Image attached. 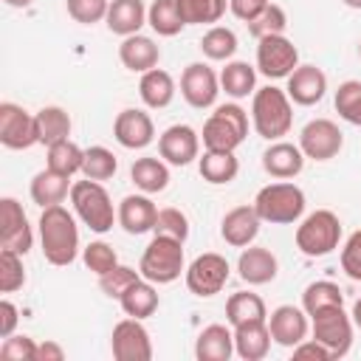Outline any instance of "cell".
Masks as SVG:
<instances>
[{
    "mask_svg": "<svg viewBox=\"0 0 361 361\" xmlns=\"http://www.w3.org/2000/svg\"><path fill=\"white\" fill-rule=\"evenodd\" d=\"M293 358H299V361H333V355L327 353V347L324 344H319L316 338H305V341H299L296 347H293Z\"/></svg>",
    "mask_w": 361,
    "mask_h": 361,
    "instance_id": "51",
    "label": "cell"
},
{
    "mask_svg": "<svg viewBox=\"0 0 361 361\" xmlns=\"http://www.w3.org/2000/svg\"><path fill=\"white\" fill-rule=\"evenodd\" d=\"M299 68V48L285 37H262L257 39V71L268 79H288Z\"/></svg>",
    "mask_w": 361,
    "mask_h": 361,
    "instance_id": "9",
    "label": "cell"
},
{
    "mask_svg": "<svg viewBox=\"0 0 361 361\" xmlns=\"http://www.w3.org/2000/svg\"><path fill=\"white\" fill-rule=\"evenodd\" d=\"M341 271H344L350 279L361 282V228L353 231V234L347 237L344 248H341Z\"/></svg>",
    "mask_w": 361,
    "mask_h": 361,
    "instance_id": "50",
    "label": "cell"
},
{
    "mask_svg": "<svg viewBox=\"0 0 361 361\" xmlns=\"http://www.w3.org/2000/svg\"><path fill=\"white\" fill-rule=\"evenodd\" d=\"M68 14L82 23V25H93V23H102L107 17V8H110V0H68Z\"/></svg>",
    "mask_w": 361,
    "mask_h": 361,
    "instance_id": "48",
    "label": "cell"
},
{
    "mask_svg": "<svg viewBox=\"0 0 361 361\" xmlns=\"http://www.w3.org/2000/svg\"><path fill=\"white\" fill-rule=\"evenodd\" d=\"M271 330L268 322H251L234 327V353L243 361H262L271 350Z\"/></svg>",
    "mask_w": 361,
    "mask_h": 361,
    "instance_id": "26",
    "label": "cell"
},
{
    "mask_svg": "<svg viewBox=\"0 0 361 361\" xmlns=\"http://www.w3.org/2000/svg\"><path fill=\"white\" fill-rule=\"evenodd\" d=\"M31 245H34V231L23 206L14 197H3L0 200V248H11L25 257Z\"/></svg>",
    "mask_w": 361,
    "mask_h": 361,
    "instance_id": "15",
    "label": "cell"
},
{
    "mask_svg": "<svg viewBox=\"0 0 361 361\" xmlns=\"http://www.w3.org/2000/svg\"><path fill=\"white\" fill-rule=\"evenodd\" d=\"M71 203L76 217L96 234H107L118 220V209H113V200L102 186V180H90V178L76 180L71 186Z\"/></svg>",
    "mask_w": 361,
    "mask_h": 361,
    "instance_id": "3",
    "label": "cell"
},
{
    "mask_svg": "<svg viewBox=\"0 0 361 361\" xmlns=\"http://www.w3.org/2000/svg\"><path fill=\"white\" fill-rule=\"evenodd\" d=\"M6 6H11V8H25V6H31L34 0H3Z\"/></svg>",
    "mask_w": 361,
    "mask_h": 361,
    "instance_id": "56",
    "label": "cell"
},
{
    "mask_svg": "<svg viewBox=\"0 0 361 361\" xmlns=\"http://www.w3.org/2000/svg\"><path fill=\"white\" fill-rule=\"evenodd\" d=\"M338 240L341 220L330 209H316L296 226V248L305 257H327L338 248Z\"/></svg>",
    "mask_w": 361,
    "mask_h": 361,
    "instance_id": "7",
    "label": "cell"
},
{
    "mask_svg": "<svg viewBox=\"0 0 361 361\" xmlns=\"http://www.w3.org/2000/svg\"><path fill=\"white\" fill-rule=\"evenodd\" d=\"M285 93L290 96L293 104L299 107H310V104H319L327 93V76L322 68L316 65H299L290 76H288V87Z\"/></svg>",
    "mask_w": 361,
    "mask_h": 361,
    "instance_id": "20",
    "label": "cell"
},
{
    "mask_svg": "<svg viewBox=\"0 0 361 361\" xmlns=\"http://www.w3.org/2000/svg\"><path fill=\"white\" fill-rule=\"evenodd\" d=\"M231 355H234V327L209 324L200 330V336L195 341L197 361H228Z\"/></svg>",
    "mask_w": 361,
    "mask_h": 361,
    "instance_id": "25",
    "label": "cell"
},
{
    "mask_svg": "<svg viewBox=\"0 0 361 361\" xmlns=\"http://www.w3.org/2000/svg\"><path fill=\"white\" fill-rule=\"evenodd\" d=\"M200 51L212 62H228L237 54V34L226 25H212L200 37Z\"/></svg>",
    "mask_w": 361,
    "mask_h": 361,
    "instance_id": "38",
    "label": "cell"
},
{
    "mask_svg": "<svg viewBox=\"0 0 361 361\" xmlns=\"http://www.w3.org/2000/svg\"><path fill=\"white\" fill-rule=\"evenodd\" d=\"M220 90L231 99H245L254 96L257 90V71L254 65L243 62V59H228L226 68L220 71Z\"/></svg>",
    "mask_w": 361,
    "mask_h": 361,
    "instance_id": "31",
    "label": "cell"
},
{
    "mask_svg": "<svg viewBox=\"0 0 361 361\" xmlns=\"http://www.w3.org/2000/svg\"><path fill=\"white\" fill-rule=\"evenodd\" d=\"M268 3H271V0H228V8H231V14H234L237 20L251 23Z\"/></svg>",
    "mask_w": 361,
    "mask_h": 361,
    "instance_id": "52",
    "label": "cell"
},
{
    "mask_svg": "<svg viewBox=\"0 0 361 361\" xmlns=\"http://www.w3.org/2000/svg\"><path fill=\"white\" fill-rule=\"evenodd\" d=\"M226 322L231 327L251 324V322H268V310H265L262 296L259 293H251V290L231 293L228 302H226Z\"/></svg>",
    "mask_w": 361,
    "mask_h": 361,
    "instance_id": "34",
    "label": "cell"
},
{
    "mask_svg": "<svg viewBox=\"0 0 361 361\" xmlns=\"http://www.w3.org/2000/svg\"><path fill=\"white\" fill-rule=\"evenodd\" d=\"M25 285V268H23V254L11 248H0V290L14 293Z\"/></svg>",
    "mask_w": 361,
    "mask_h": 361,
    "instance_id": "44",
    "label": "cell"
},
{
    "mask_svg": "<svg viewBox=\"0 0 361 361\" xmlns=\"http://www.w3.org/2000/svg\"><path fill=\"white\" fill-rule=\"evenodd\" d=\"M82 259H85L87 271H93L96 276H102V274H107V271H113L118 265V257H116L113 245H107L104 240H93L90 245H85Z\"/></svg>",
    "mask_w": 361,
    "mask_h": 361,
    "instance_id": "47",
    "label": "cell"
},
{
    "mask_svg": "<svg viewBox=\"0 0 361 361\" xmlns=\"http://www.w3.org/2000/svg\"><path fill=\"white\" fill-rule=\"evenodd\" d=\"M0 144L6 149H28L39 144L37 116H31L14 102H3L0 104Z\"/></svg>",
    "mask_w": 361,
    "mask_h": 361,
    "instance_id": "11",
    "label": "cell"
},
{
    "mask_svg": "<svg viewBox=\"0 0 361 361\" xmlns=\"http://www.w3.org/2000/svg\"><path fill=\"white\" fill-rule=\"evenodd\" d=\"M245 25H248L251 37H257V39H262V37H274V34H285V28H288V14H285L282 6L268 3V6H265L251 23H245Z\"/></svg>",
    "mask_w": 361,
    "mask_h": 361,
    "instance_id": "42",
    "label": "cell"
},
{
    "mask_svg": "<svg viewBox=\"0 0 361 361\" xmlns=\"http://www.w3.org/2000/svg\"><path fill=\"white\" fill-rule=\"evenodd\" d=\"M268 330H271V338H274L279 347H290V350H293L299 341L307 338L310 322H307L305 307L279 305V307H274L271 316H268Z\"/></svg>",
    "mask_w": 361,
    "mask_h": 361,
    "instance_id": "17",
    "label": "cell"
},
{
    "mask_svg": "<svg viewBox=\"0 0 361 361\" xmlns=\"http://www.w3.org/2000/svg\"><path fill=\"white\" fill-rule=\"evenodd\" d=\"M353 316L344 310V305H333L324 307L319 313L310 316V333L319 344L327 347V353L333 358H341L350 353L353 347Z\"/></svg>",
    "mask_w": 361,
    "mask_h": 361,
    "instance_id": "8",
    "label": "cell"
},
{
    "mask_svg": "<svg viewBox=\"0 0 361 361\" xmlns=\"http://www.w3.org/2000/svg\"><path fill=\"white\" fill-rule=\"evenodd\" d=\"M71 186H73L71 178H65V175H59V172L45 166L42 172H37L31 178V200L37 206H42V209L56 206V203H62L71 195Z\"/></svg>",
    "mask_w": 361,
    "mask_h": 361,
    "instance_id": "29",
    "label": "cell"
},
{
    "mask_svg": "<svg viewBox=\"0 0 361 361\" xmlns=\"http://www.w3.org/2000/svg\"><path fill=\"white\" fill-rule=\"evenodd\" d=\"M118 169L116 155L107 147H87L85 149V164H82V175L90 180H107L113 178Z\"/></svg>",
    "mask_w": 361,
    "mask_h": 361,
    "instance_id": "43",
    "label": "cell"
},
{
    "mask_svg": "<svg viewBox=\"0 0 361 361\" xmlns=\"http://www.w3.org/2000/svg\"><path fill=\"white\" fill-rule=\"evenodd\" d=\"M110 350L116 361H149L152 358V338L147 333V327L141 324V319H121L113 327L110 336Z\"/></svg>",
    "mask_w": 361,
    "mask_h": 361,
    "instance_id": "13",
    "label": "cell"
},
{
    "mask_svg": "<svg viewBox=\"0 0 361 361\" xmlns=\"http://www.w3.org/2000/svg\"><path fill=\"white\" fill-rule=\"evenodd\" d=\"M17 319H20L17 305L8 302V299H3V302H0V338L14 336V330H17Z\"/></svg>",
    "mask_w": 361,
    "mask_h": 361,
    "instance_id": "53",
    "label": "cell"
},
{
    "mask_svg": "<svg viewBox=\"0 0 361 361\" xmlns=\"http://www.w3.org/2000/svg\"><path fill=\"white\" fill-rule=\"evenodd\" d=\"M333 305H344V290L330 279H316L302 293V307L307 316H313L324 307H333Z\"/></svg>",
    "mask_w": 361,
    "mask_h": 361,
    "instance_id": "39",
    "label": "cell"
},
{
    "mask_svg": "<svg viewBox=\"0 0 361 361\" xmlns=\"http://www.w3.org/2000/svg\"><path fill=\"white\" fill-rule=\"evenodd\" d=\"M155 217H158V206L152 203L149 195H127L118 203V226L127 234H147L155 228Z\"/></svg>",
    "mask_w": 361,
    "mask_h": 361,
    "instance_id": "22",
    "label": "cell"
},
{
    "mask_svg": "<svg viewBox=\"0 0 361 361\" xmlns=\"http://www.w3.org/2000/svg\"><path fill=\"white\" fill-rule=\"evenodd\" d=\"M147 25L158 37L180 34V28L186 25V20L180 14V3L178 0H152V6L147 8Z\"/></svg>",
    "mask_w": 361,
    "mask_h": 361,
    "instance_id": "36",
    "label": "cell"
},
{
    "mask_svg": "<svg viewBox=\"0 0 361 361\" xmlns=\"http://www.w3.org/2000/svg\"><path fill=\"white\" fill-rule=\"evenodd\" d=\"M237 271H240V279L248 282V285H268V282L276 279L279 262H276V257L268 248L245 245L240 259H237Z\"/></svg>",
    "mask_w": 361,
    "mask_h": 361,
    "instance_id": "23",
    "label": "cell"
},
{
    "mask_svg": "<svg viewBox=\"0 0 361 361\" xmlns=\"http://www.w3.org/2000/svg\"><path fill=\"white\" fill-rule=\"evenodd\" d=\"M82 164H85V149L79 144H73L71 138H62L56 144L48 147V169L65 175V178H73L76 172H82Z\"/></svg>",
    "mask_w": 361,
    "mask_h": 361,
    "instance_id": "37",
    "label": "cell"
},
{
    "mask_svg": "<svg viewBox=\"0 0 361 361\" xmlns=\"http://www.w3.org/2000/svg\"><path fill=\"white\" fill-rule=\"evenodd\" d=\"M138 93H141V102H144L147 107H152V110L169 107L172 99H175V79H172L164 68H152V71L141 73Z\"/></svg>",
    "mask_w": 361,
    "mask_h": 361,
    "instance_id": "30",
    "label": "cell"
},
{
    "mask_svg": "<svg viewBox=\"0 0 361 361\" xmlns=\"http://www.w3.org/2000/svg\"><path fill=\"white\" fill-rule=\"evenodd\" d=\"M350 316H353V324L361 330V296L353 302V310H350Z\"/></svg>",
    "mask_w": 361,
    "mask_h": 361,
    "instance_id": "55",
    "label": "cell"
},
{
    "mask_svg": "<svg viewBox=\"0 0 361 361\" xmlns=\"http://www.w3.org/2000/svg\"><path fill=\"white\" fill-rule=\"evenodd\" d=\"M358 56H361V39H358Z\"/></svg>",
    "mask_w": 361,
    "mask_h": 361,
    "instance_id": "58",
    "label": "cell"
},
{
    "mask_svg": "<svg viewBox=\"0 0 361 361\" xmlns=\"http://www.w3.org/2000/svg\"><path fill=\"white\" fill-rule=\"evenodd\" d=\"M138 279H141V271H135V268H130V265H116L113 271H107V274L99 276V288H102L104 296L121 299V293H124L133 282H138Z\"/></svg>",
    "mask_w": 361,
    "mask_h": 361,
    "instance_id": "46",
    "label": "cell"
},
{
    "mask_svg": "<svg viewBox=\"0 0 361 361\" xmlns=\"http://www.w3.org/2000/svg\"><path fill=\"white\" fill-rule=\"evenodd\" d=\"M302 166H305V152L299 149V144L279 138V141H271V147L262 152V169L276 180L296 178Z\"/></svg>",
    "mask_w": 361,
    "mask_h": 361,
    "instance_id": "21",
    "label": "cell"
},
{
    "mask_svg": "<svg viewBox=\"0 0 361 361\" xmlns=\"http://www.w3.org/2000/svg\"><path fill=\"white\" fill-rule=\"evenodd\" d=\"M65 358V350L56 344V341H42L37 344V361H62Z\"/></svg>",
    "mask_w": 361,
    "mask_h": 361,
    "instance_id": "54",
    "label": "cell"
},
{
    "mask_svg": "<svg viewBox=\"0 0 361 361\" xmlns=\"http://www.w3.org/2000/svg\"><path fill=\"white\" fill-rule=\"evenodd\" d=\"M138 271H141L144 279H149L155 285L175 282L186 271V265H183V243L175 240V237L155 234L149 240V245L144 248V254H141Z\"/></svg>",
    "mask_w": 361,
    "mask_h": 361,
    "instance_id": "6",
    "label": "cell"
},
{
    "mask_svg": "<svg viewBox=\"0 0 361 361\" xmlns=\"http://www.w3.org/2000/svg\"><path fill=\"white\" fill-rule=\"evenodd\" d=\"M344 6H350V8H361V0H344Z\"/></svg>",
    "mask_w": 361,
    "mask_h": 361,
    "instance_id": "57",
    "label": "cell"
},
{
    "mask_svg": "<svg viewBox=\"0 0 361 361\" xmlns=\"http://www.w3.org/2000/svg\"><path fill=\"white\" fill-rule=\"evenodd\" d=\"M158 152L172 166H186L200 155V135L189 124H172L158 135Z\"/></svg>",
    "mask_w": 361,
    "mask_h": 361,
    "instance_id": "16",
    "label": "cell"
},
{
    "mask_svg": "<svg viewBox=\"0 0 361 361\" xmlns=\"http://www.w3.org/2000/svg\"><path fill=\"white\" fill-rule=\"evenodd\" d=\"M0 355L6 361H37V344L31 336H8L0 344Z\"/></svg>",
    "mask_w": 361,
    "mask_h": 361,
    "instance_id": "49",
    "label": "cell"
},
{
    "mask_svg": "<svg viewBox=\"0 0 361 361\" xmlns=\"http://www.w3.org/2000/svg\"><path fill=\"white\" fill-rule=\"evenodd\" d=\"M186 25H212L226 14V0H178Z\"/></svg>",
    "mask_w": 361,
    "mask_h": 361,
    "instance_id": "41",
    "label": "cell"
},
{
    "mask_svg": "<svg viewBox=\"0 0 361 361\" xmlns=\"http://www.w3.org/2000/svg\"><path fill=\"white\" fill-rule=\"evenodd\" d=\"M248 135V113L234 104V102H226V104H217L214 113L206 118L203 124V147L206 149H226V152H234Z\"/></svg>",
    "mask_w": 361,
    "mask_h": 361,
    "instance_id": "5",
    "label": "cell"
},
{
    "mask_svg": "<svg viewBox=\"0 0 361 361\" xmlns=\"http://www.w3.org/2000/svg\"><path fill=\"white\" fill-rule=\"evenodd\" d=\"M34 116H37L39 144L51 147V144H56V141H62V138L71 135L73 121H71L68 110H62V107H56V104H45V107H39Z\"/></svg>",
    "mask_w": 361,
    "mask_h": 361,
    "instance_id": "35",
    "label": "cell"
},
{
    "mask_svg": "<svg viewBox=\"0 0 361 361\" xmlns=\"http://www.w3.org/2000/svg\"><path fill=\"white\" fill-rule=\"evenodd\" d=\"M152 234H164V237H175V240H180V243H186V237H189V220H186V214H183L180 209H175V206L158 209Z\"/></svg>",
    "mask_w": 361,
    "mask_h": 361,
    "instance_id": "45",
    "label": "cell"
},
{
    "mask_svg": "<svg viewBox=\"0 0 361 361\" xmlns=\"http://www.w3.org/2000/svg\"><path fill=\"white\" fill-rule=\"evenodd\" d=\"M333 104H336V113H338L347 124L361 127V82H358V79L341 82L338 90H336Z\"/></svg>",
    "mask_w": 361,
    "mask_h": 361,
    "instance_id": "40",
    "label": "cell"
},
{
    "mask_svg": "<svg viewBox=\"0 0 361 361\" xmlns=\"http://www.w3.org/2000/svg\"><path fill=\"white\" fill-rule=\"evenodd\" d=\"M251 124L259 138L279 141L293 127V102L282 87H257L251 96Z\"/></svg>",
    "mask_w": 361,
    "mask_h": 361,
    "instance_id": "2",
    "label": "cell"
},
{
    "mask_svg": "<svg viewBox=\"0 0 361 361\" xmlns=\"http://www.w3.org/2000/svg\"><path fill=\"white\" fill-rule=\"evenodd\" d=\"M197 169H200V178L214 183V186H223V183H231L240 172V161L234 152H226V149H206L203 158H197Z\"/></svg>",
    "mask_w": 361,
    "mask_h": 361,
    "instance_id": "32",
    "label": "cell"
},
{
    "mask_svg": "<svg viewBox=\"0 0 361 361\" xmlns=\"http://www.w3.org/2000/svg\"><path fill=\"white\" fill-rule=\"evenodd\" d=\"M305 192L290 183V180H276L268 183L257 192L254 197V209L259 214L262 223H274V226H288L296 223L305 214Z\"/></svg>",
    "mask_w": 361,
    "mask_h": 361,
    "instance_id": "4",
    "label": "cell"
},
{
    "mask_svg": "<svg viewBox=\"0 0 361 361\" xmlns=\"http://www.w3.org/2000/svg\"><path fill=\"white\" fill-rule=\"evenodd\" d=\"M118 305H121V310L127 313V316H133V319H149L155 310H158V290H155V282H149V279H138V282H133L124 293H121V299H118Z\"/></svg>",
    "mask_w": 361,
    "mask_h": 361,
    "instance_id": "33",
    "label": "cell"
},
{
    "mask_svg": "<svg viewBox=\"0 0 361 361\" xmlns=\"http://www.w3.org/2000/svg\"><path fill=\"white\" fill-rule=\"evenodd\" d=\"M113 135L124 149H144L155 141V124L152 116L138 110V107H127L116 116L113 121Z\"/></svg>",
    "mask_w": 361,
    "mask_h": 361,
    "instance_id": "18",
    "label": "cell"
},
{
    "mask_svg": "<svg viewBox=\"0 0 361 361\" xmlns=\"http://www.w3.org/2000/svg\"><path fill=\"white\" fill-rule=\"evenodd\" d=\"M259 223H262V220H259L254 203H251V206H248V203L234 206V209H228V212L223 214V220H220V237H223L228 245H234V248H245V245H251V243L257 240Z\"/></svg>",
    "mask_w": 361,
    "mask_h": 361,
    "instance_id": "19",
    "label": "cell"
},
{
    "mask_svg": "<svg viewBox=\"0 0 361 361\" xmlns=\"http://www.w3.org/2000/svg\"><path fill=\"white\" fill-rule=\"evenodd\" d=\"M228 274H231L228 259L214 254V251H209V254H200V257H195L189 262V268H186V288L195 296L209 299V296H214V293H220L226 288Z\"/></svg>",
    "mask_w": 361,
    "mask_h": 361,
    "instance_id": "10",
    "label": "cell"
},
{
    "mask_svg": "<svg viewBox=\"0 0 361 361\" xmlns=\"http://www.w3.org/2000/svg\"><path fill=\"white\" fill-rule=\"evenodd\" d=\"M220 93V76L206 65V62H192L180 73V96L186 99L189 107L206 110L214 107Z\"/></svg>",
    "mask_w": 361,
    "mask_h": 361,
    "instance_id": "14",
    "label": "cell"
},
{
    "mask_svg": "<svg viewBox=\"0 0 361 361\" xmlns=\"http://www.w3.org/2000/svg\"><path fill=\"white\" fill-rule=\"evenodd\" d=\"M130 178L135 183V189H141L144 195H158L169 186V169L164 158H135L130 166Z\"/></svg>",
    "mask_w": 361,
    "mask_h": 361,
    "instance_id": "28",
    "label": "cell"
},
{
    "mask_svg": "<svg viewBox=\"0 0 361 361\" xmlns=\"http://www.w3.org/2000/svg\"><path fill=\"white\" fill-rule=\"evenodd\" d=\"M39 245H42V257L51 265H71L79 257V228L73 214L56 203L42 209L39 214Z\"/></svg>",
    "mask_w": 361,
    "mask_h": 361,
    "instance_id": "1",
    "label": "cell"
},
{
    "mask_svg": "<svg viewBox=\"0 0 361 361\" xmlns=\"http://www.w3.org/2000/svg\"><path fill=\"white\" fill-rule=\"evenodd\" d=\"M118 59L127 71L133 73H147L152 68H158V59H161V48L155 45L152 37H144V34H130L121 39L118 45Z\"/></svg>",
    "mask_w": 361,
    "mask_h": 361,
    "instance_id": "24",
    "label": "cell"
},
{
    "mask_svg": "<svg viewBox=\"0 0 361 361\" xmlns=\"http://www.w3.org/2000/svg\"><path fill=\"white\" fill-rule=\"evenodd\" d=\"M341 147H344V135L338 124L330 118H313L299 133V149L305 152V158L330 161L341 152Z\"/></svg>",
    "mask_w": 361,
    "mask_h": 361,
    "instance_id": "12",
    "label": "cell"
},
{
    "mask_svg": "<svg viewBox=\"0 0 361 361\" xmlns=\"http://www.w3.org/2000/svg\"><path fill=\"white\" fill-rule=\"evenodd\" d=\"M104 23L113 34H118L124 39V37L141 31V25L147 23V6H144V0H110Z\"/></svg>",
    "mask_w": 361,
    "mask_h": 361,
    "instance_id": "27",
    "label": "cell"
}]
</instances>
